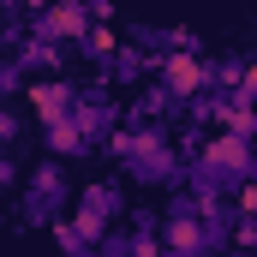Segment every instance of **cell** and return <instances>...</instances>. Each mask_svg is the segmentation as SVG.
I'll list each match as a JSON object with an SVG mask.
<instances>
[{"label": "cell", "instance_id": "cell-1", "mask_svg": "<svg viewBox=\"0 0 257 257\" xmlns=\"http://www.w3.org/2000/svg\"><path fill=\"white\" fill-rule=\"evenodd\" d=\"M60 203H66L60 174H54V168H42V174L30 180V203H24V215H30V221H48V215H60Z\"/></svg>", "mask_w": 257, "mask_h": 257}, {"label": "cell", "instance_id": "cell-2", "mask_svg": "<svg viewBox=\"0 0 257 257\" xmlns=\"http://www.w3.org/2000/svg\"><path fill=\"white\" fill-rule=\"evenodd\" d=\"M120 209V197H114V186H90L84 192V233H102V221Z\"/></svg>", "mask_w": 257, "mask_h": 257}]
</instances>
